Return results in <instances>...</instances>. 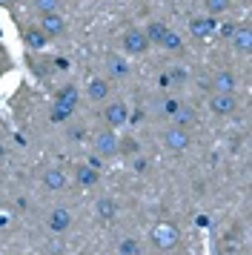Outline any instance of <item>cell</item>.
<instances>
[{
	"label": "cell",
	"instance_id": "cell-23",
	"mask_svg": "<svg viewBox=\"0 0 252 255\" xmlns=\"http://www.w3.org/2000/svg\"><path fill=\"white\" fill-rule=\"evenodd\" d=\"M34 9H37L40 14L60 12V0H34Z\"/></svg>",
	"mask_w": 252,
	"mask_h": 255
},
{
	"label": "cell",
	"instance_id": "cell-30",
	"mask_svg": "<svg viewBox=\"0 0 252 255\" xmlns=\"http://www.w3.org/2000/svg\"><path fill=\"white\" fill-rule=\"evenodd\" d=\"M235 29H238V26H235V23L224 26V35H227V37H232V35H235Z\"/></svg>",
	"mask_w": 252,
	"mask_h": 255
},
{
	"label": "cell",
	"instance_id": "cell-4",
	"mask_svg": "<svg viewBox=\"0 0 252 255\" xmlns=\"http://www.w3.org/2000/svg\"><path fill=\"white\" fill-rule=\"evenodd\" d=\"M189 129H181V127H166L163 129V146L169 152H186V146H189Z\"/></svg>",
	"mask_w": 252,
	"mask_h": 255
},
{
	"label": "cell",
	"instance_id": "cell-22",
	"mask_svg": "<svg viewBox=\"0 0 252 255\" xmlns=\"http://www.w3.org/2000/svg\"><path fill=\"white\" fill-rule=\"evenodd\" d=\"M160 49H166V52H181V49H183V37L169 29L166 37H163V43H160Z\"/></svg>",
	"mask_w": 252,
	"mask_h": 255
},
{
	"label": "cell",
	"instance_id": "cell-13",
	"mask_svg": "<svg viewBox=\"0 0 252 255\" xmlns=\"http://www.w3.org/2000/svg\"><path fill=\"white\" fill-rule=\"evenodd\" d=\"M78 89L72 86V83H66V86H60L55 95V106H63V109H69V112H75V106H78Z\"/></svg>",
	"mask_w": 252,
	"mask_h": 255
},
{
	"label": "cell",
	"instance_id": "cell-31",
	"mask_svg": "<svg viewBox=\"0 0 252 255\" xmlns=\"http://www.w3.org/2000/svg\"><path fill=\"white\" fill-rule=\"evenodd\" d=\"M0 158H3V146H0Z\"/></svg>",
	"mask_w": 252,
	"mask_h": 255
},
{
	"label": "cell",
	"instance_id": "cell-12",
	"mask_svg": "<svg viewBox=\"0 0 252 255\" xmlns=\"http://www.w3.org/2000/svg\"><path fill=\"white\" fill-rule=\"evenodd\" d=\"M95 218H98V221L118 218V201H115V198H109V195L98 198V201H95Z\"/></svg>",
	"mask_w": 252,
	"mask_h": 255
},
{
	"label": "cell",
	"instance_id": "cell-3",
	"mask_svg": "<svg viewBox=\"0 0 252 255\" xmlns=\"http://www.w3.org/2000/svg\"><path fill=\"white\" fill-rule=\"evenodd\" d=\"M121 43H124L126 55H146L149 52V40L143 35V29H126L124 37H121Z\"/></svg>",
	"mask_w": 252,
	"mask_h": 255
},
{
	"label": "cell",
	"instance_id": "cell-29",
	"mask_svg": "<svg viewBox=\"0 0 252 255\" xmlns=\"http://www.w3.org/2000/svg\"><path fill=\"white\" fill-rule=\"evenodd\" d=\"M158 83L163 86V89H166V86H172V78H169V72H163V75L158 78Z\"/></svg>",
	"mask_w": 252,
	"mask_h": 255
},
{
	"label": "cell",
	"instance_id": "cell-20",
	"mask_svg": "<svg viewBox=\"0 0 252 255\" xmlns=\"http://www.w3.org/2000/svg\"><path fill=\"white\" fill-rule=\"evenodd\" d=\"M98 169H92L89 163H80V166H75V181H78L80 186H95L98 184Z\"/></svg>",
	"mask_w": 252,
	"mask_h": 255
},
{
	"label": "cell",
	"instance_id": "cell-15",
	"mask_svg": "<svg viewBox=\"0 0 252 255\" xmlns=\"http://www.w3.org/2000/svg\"><path fill=\"white\" fill-rule=\"evenodd\" d=\"M166 32H169V26L163 23V20H149L146 29H143L149 46H160V43H163V37H166Z\"/></svg>",
	"mask_w": 252,
	"mask_h": 255
},
{
	"label": "cell",
	"instance_id": "cell-2",
	"mask_svg": "<svg viewBox=\"0 0 252 255\" xmlns=\"http://www.w3.org/2000/svg\"><path fill=\"white\" fill-rule=\"evenodd\" d=\"M178 241H181V232H178V227H175V224H169V221H160V224H155V227H152V244H155L158 250H172Z\"/></svg>",
	"mask_w": 252,
	"mask_h": 255
},
{
	"label": "cell",
	"instance_id": "cell-6",
	"mask_svg": "<svg viewBox=\"0 0 252 255\" xmlns=\"http://www.w3.org/2000/svg\"><path fill=\"white\" fill-rule=\"evenodd\" d=\"M218 32V17H209V14H195L189 20V35L198 37V40H206L209 35Z\"/></svg>",
	"mask_w": 252,
	"mask_h": 255
},
{
	"label": "cell",
	"instance_id": "cell-11",
	"mask_svg": "<svg viewBox=\"0 0 252 255\" xmlns=\"http://www.w3.org/2000/svg\"><path fill=\"white\" fill-rule=\"evenodd\" d=\"M109 92H112V83H109V78H92V81L86 83V95H89V101H95V104L106 101V98H109Z\"/></svg>",
	"mask_w": 252,
	"mask_h": 255
},
{
	"label": "cell",
	"instance_id": "cell-21",
	"mask_svg": "<svg viewBox=\"0 0 252 255\" xmlns=\"http://www.w3.org/2000/svg\"><path fill=\"white\" fill-rule=\"evenodd\" d=\"M204 9L209 17H221L232 9V0H204Z\"/></svg>",
	"mask_w": 252,
	"mask_h": 255
},
{
	"label": "cell",
	"instance_id": "cell-5",
	"mask_svg": "<svg viewBox=\"0 0 252 255\" xmlns=\"http://www.w3.org/2000/svg\"><path fill=\"white\" fill-rule=\"evenodd\" d=\"M103 121H106L109 129L126 127V121H129V106H126L124 101H112L109 106H103Z\"/></svg>",
	"mask_w": 252,
	"mask_h": 255
},
{
	"label": "cell",
	"instance_id": "cell-7",
	"mask_svg": "<svg viewBox=\"0 0 252 255\" xmlns=\"http://www.w3.org/2000/svg\"><path fill=\"white\" fill-rule=\"evenodd\" d=\"M209 109H212L215 115H221V118L235 115V109H238V98H235V95H227V92H212V98H209Z\"/></svg>",
	"mask_w": 252,
	"mask_h": 255
},
{
	"label": "cell",
	"instance_id": "cell-1",
	"mask_svg": "<svg viewBox=\"0 0 252 255\" xmlns=\"http://www.w3.org/2000/svg\"><path fill=\"white\" fill-rule=\"evenodd\" d=\"M118 143H121V140H118V135H115L112 129H101V132L92 135V149H95L98 158H115V155L121 152Z\"/></svg>",
	"mask_w": 252,
	"mask_h": 255
},
{
	"label": "cell",
	"instance_id": "cell-24",
	"mask_svg": "<svg viewBox=\"0 0 252 255\" xmlns=\"http://www.w3.org/2000/svg\"><path fill=\"white\" fill-rule=\"evenodd\" d=\"M118 250H121V255H137V253H140V247H137L135 238H124Z\"/></svg>",
	"mask_w": 252,
	"mask_h": 255
},
{
	"label": "cell",
	"instance_id": "cell-19",
	"mask_svg": "<svg viewBox=\"0 0 252 255\" xmlns=\"http://www.w3.org/2000/svg\"><path fill=\"white\" fill-rule=\"evenodd\" d=\"M26 46H32L34 52H40V49L49 46V37L43 35L40 26H29V29H26Z\"/></svg>",
	"mask_w": 252,
	"mask_h": 255
},
{
	"label": "cell",
	"instance_id": "cell-25",
	"mask_svg": "<svg viewBox=\"0 0 252 255\" xmlns=\"http://www.w3.org/2000/svg\"><path fill=\"white\" fill-rule=\"evenodd\" d=\"M178 106H181V101H178V98H166V101L160 104V112H163L166 118H172L175 112H178Z\"/></svg>",
	"mask_w": 252,
	"mask_h": 255
},
{
	"label": "cell",
	"instance_id": "cell-9",
	"mask_svg": "<svg viewBox=\"0 0 252 255\" xmlns=\"http://www.w3.org/2000/svg\"><path fill=\"white\" fill-rule=\"evenodd\" d=\"M40 29H43V35L52 40V37L66 35V20H63V14H60V12L40 14Z\"/></svg>",
	"mask_w": 252,
	"mask_h": 255
},
{
	"label": "cell",
	"instance_id": "cell-28",
	"mask_svg": "<svg viewBox=\"0 0 252 255\" xmlns=\"http://www.w3.org/2000/svg\"><path fill=\"white\" fill-rule=\"evenodd\" d=\"M83 138V127H72L69 129V140H80Z\"/></svg>",
	"mask_w": 252,
	"mask_h": 255
},
{
	"label": "cell",
	"instance_id": "cell-27",
	"mask_svg": "<svg viewBox=\"0 0 252 255\" xmlns=\"http://www.w3.org/2000/svg\"><path fill=\"white\" fill-rule=\"evenodd\" d=\"M169 78L175 83H186V69H183V66H172L169 69Z\"/></svg>",
	"mask_w": 252,
	"mask_h": 255
},
{
	"label": "cell",
	"instance_id": "cell-17",
	"mask_svg": "<svg viewBox=\"0 0 252 255\" xmlns=\"http://www.w3.org/2000/svg\"><path fill=\"white\" fill-rule=\"evenodd\" d=\"M195 121H198V115H195L192 106H186V104H181V106H178V112L172 115V124H175V127H181V129L195 127Z\"/></svg>",
	"mask_w": 252,
	"mask_h": 255
},
{
	"label": "cell",
	"instance_id": "cell-18",
	"mask_svg": "<svg viewBox=\"0 0 252 255\" xmlns=\"http://www.w3.org/2000/svg\"><path fill=\"white\" fill-rule=\"evenodd\" d=\"M66 172H63V169H57V166H52V169H46L43 172V186L46 189H63V186H66Z\"/></svg>",
	"mask_w": 252,
	"mask_h": 255
},
{
	"label": "cell",
	"instance_id": "cell-8",
	"mask_svg": "<svg viewBox=\"0 0 252 255\" xmlns=\"http://www.w3.org/2000/svg\"><path fill=\"white\" fill-rule=\"evenodd\" d=\"M72 221H75V218H72V212H69L66 207H55L49 215H46V227L60 235V232H69V230H72Z\"/></svg>",
	"mask_w": 252,
	"mask_h": 255
},
{
	"label": "cell",
	"instance_id": "cell-16",
	"mask_svg": "<svg viewBox=\"0 0 252 255\" xmlns=\"http://www.w3.org/2000/svg\"><path fill=\"white\" fill-rule=\"evenodd\" d=\"M232 46L238 49L241 55H250V49H252V29L247 23L235 29V35H232Z\"/></svg>",
	"mask_w": 252,
	"mask_h": 255
},
{
	"label": "cell",
	"instance_id": "cell-14",
	"mask_svg": "<svg viewBox=\"0 0 252 255\" xmlns=\"http://www.w3.org/2000/svg\"><path fill=\"white\" fill-rule=\"evenodd\" d=\"M106 72H109V78H126L129 75V60L124 58V55H106Z\"/></svg>",
	"mask_w": 252,
	"mask_h": 255
},
{
	"label": "cell",
	"instance_id": "cell-26",
	"mask_svg": "<svg viewBox=\"0 0 252 255\" xmlns=\"http://www.w3.org/2000/svg\"><path fill=\"white\" fill-rule=\"evenodd\" d=\"M69 115H72V112H69V109H63V106H52V112H49V121H55V124H63Z\"/></svg>",
	"mask_w": 252,
	"mask_h": 255
},
{
	"label": "cell",
	"instance_id": "cell-10",
	"mask_svg": "<svg viewBox=\"0 0 252 255\" xmlns=\"http://www.w3.org/2000/svg\"><path fill=\"white\" fill-rule=\"evenodd\" d=\"M204 86H212L215 92L235 95V89H238V78H235V72H229V69H221V72H215V78H212L209 83H204Z\"/></svg>",
	"mask_w": 252,
	"mask_h": 255
}]
</instances>
